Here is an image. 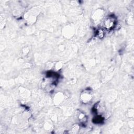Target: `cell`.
Here are the masks:
<instances>
[{
  "label": "cell",
  "mask_w": 134,
  "mask_h": 134,
  "mask_svg": "<svg viewBox=\"0 0 134 134\" xmlns=\"http://www.w3.org/2000/svg\"><path fill=\"white\" fill-rule=\"evenodd\" d=\"M82 97H83V100L84 102L89 101L91 98V97L90 96V95L88 94H84L83 96H82Z\"/></svg>",
  "instance_id": "cell-2"
},
{
  "label": "cell",
  "mask_w": 134,
  "mask_h": 134,
  "mask_svg": "<svg viewBox=\"0 0 134 134\" xmlns=\"http://www.w3.org/2000/svg\"><path fill=\"white\" fill-rule=\"evenodd\" d=\"M115 19L113 17H109L104 21L103 25L106 29H111L114 26Z\"/></svg>",
  "instance_id": "cell-1"
}]
</instances>
